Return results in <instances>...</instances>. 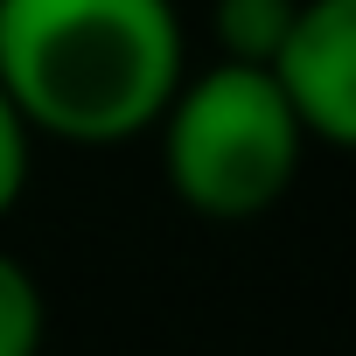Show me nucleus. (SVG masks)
Returning <instances> with one entry per match:
<instances>
[{
	"instance_id": "1",
	"label": "nucleus",
	"mask_w": 356,
	"mask_h": 356,
	"mask_svg": "<svg viewBox=\"0 0 356 356\" xmlns=\"http://www.w3.org/2000/svg\"><path fill=\"white\" fill-rule=\"evenodd\" d=\"M189 70L175 0H0V91L35 140L119 147Z\"/></svg>"
},
{
	"instance_id": "2",
	"label": "nucleus",
	"mask_w": 356,
	"mask_h": 356,
	"mask_svg": "<svg viewBox=\"0 0 356 356\" xmlns=\"http://www.w3.org/2000/svg\"><path fill=\"white\" fill-rule=\"evenodd\" d=\"M147 133H161L168 196L203 224H259L266 210H280L307 154V133L266 77V63L231 56H217L196 77L182 70Z\"/></svg>"
},
{
	"instance_id": "3",
	"label": "nucleus",
	"mask_w": 356,
	"mask_h": 356,
	"mask_svg": "<svg viewBox=\"0 0 356 356\" xmlns=\"http://www.w3.org/2000/svg\"><path fill=\"white\" fill-rule=\"evenodd\" d=\"M266 77L293 105L307 147H349L356 140V0H300L280 49L266 56Z\"/></svg>"
},
{
	"instance_id": "4",
	"label": "nucleus",
	"mask_w": 356,
	"mask_h": 356,
	"mask_svg": "<svg viewBox=\"0 0 356 356\" xmlns=\"http://www.w3.org/2000/svg\"><path fill=\"white\" fill-rule=\"evenodd\" d=\"M300 0H217L210 8V35H217V56L231 63H266L286 35Z\"/></svg>"
},
{
	"instance_id": "5",
	"label": "nucleus",
	"mask_w": 356,
	"mask_h": 356,
	"mask_svg": "<svg viewBox=\"0 0 356 356\" xmlns=\"http://www.w3.org/2000/svg\"><path fill=\"white\" fill-rule=\"evenodd\" d=\"M42 335H49L42 280L15 252H0V356H42Z\"/></svg>"
},
{
	"instance_id": "6",
	"label": "nucleus",
	"mask_w": 356,
	"mask_h": 356,
	"mask_svg": "<svg viewBox=\"0 0 356 356\" xmlns=\"http://www.w3.org/2000/svg\"><path fill=\"white\" fill-rule=\"evenodd\" d=\"M29 175H35V133L15 112V98L0 91V224H8L29 196Z\"/></svg>"
}]
</instances>
